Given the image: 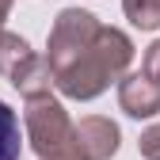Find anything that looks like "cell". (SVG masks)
<instances>
[{
	"instance_id": "obj_1",
	"label": "cell",
	"mask_w": 160,
	"mask_h": 160,
	"mask_svg": "<svg viewBox=\"0 0 160 160\" xmlns=\"http://www.w3.org/2000/svg\"><path fill=\"white\" fill-rule=\"evenodd\" d=\"M133 61V42L126 31L118 27H107L99 23L95 38L80 50L76 57H69L65 65L53 69V88L69 95V99H80V103H88V99L103 95L111 88V80H118Z\"/></svg>"
},
{
	"instance_id": "obj_2",
	"label": "cell",
	"mask_w": 160,
	"mask_h": 160,
	"mask_svg": "<svg viewBox=\"0 0 160 160\" xmlns=\"http://www.w3.org/2000/svg\"><path fill=\"white\" fill-rule=\"evenodd\" d=\"M23 141H31V149L38 156H50L57 149L72 145V118L61 107V99H53L50 92L27 95V107H23Z\"/></svg>"
},
{
	"instance_id": "obj_3",
	"label": "cell",
	"mask_w": 160,
	"mask_h": 160,
	"mask_svg": "<svg viewBox=\"0 0 160 160\" xmlns=\"http://www.w3.org/2000/svg\"><path fill=\"white\" fill-rule=\"evenodd\" d=\"M99 31V19L84 8H61L50 27V38H46V61H50V72L57 65H65L69 57H76Z\"/></svg>"
},
{
	"instance_id": "obj_4",
	"label": "cell",
	"mask_w": 160,
	"mask_h": 160,
	"mask_svg": "<svg viewBox=\"0 0 160 160\" xmlns=\"http://www.w3.org/2000/svg\"><path fill=\"white\" fill-rule=\"evenodd\" d=\"M72 145L84 160H111L122 145V130L103 114H88L80 122H72Z\"/></svg>"
},
{
	"instance_id": "obj_5",
	"label": "cell",
	"mask_w": 160,
	"mask_h": 160,
	"mask_svg": "<svg viewBox=\"0 0 160 160\" xmlns=\"http://www.w3.org/2000/svg\"><path fill=\"white\" fill-rule=\"evenodd\" d=\"M118 107L130 118H156L160 114V84L145 72L118 76Z\"/></svg>"
},
{
	"instance_id": "obj_6",
	"label": "cell",
	"mask_w": 160,
	"mask_h": 160,
	"mask_svg": "<svg viewBox=\"0 0 160 160\" xmlns=\"http://www.w3.org/2000/svg\"><path fill=\"white\" fill-rule=\"evenodd\" d=\"M8 84L19 92V95H38V92H50L53 88V72H50V61H46V57L42 53H31L27 57V61L23 65H19L12 76H8Z\"/></svg>"
},
{
	"instance_id": "obj_7",
	"label": "cell",
	"mask_w": 160,
	"mask_h": 160,
	"mask_svg": "<svg viewBox=\"0 0 160 160\" xmlns=\"http://www.w3.org/2000/svg\"><path fill=\"white\" fill-rule=\"evenodd\" d=\"M23 152V130H19V114L0 99V160H19Z\"/></svg>"
},
{
	"instance_id": "obj_8",
	"label": "cell",
	"mask_w": 160,
	"mask_h": 160,
	"mask_svg": "<svg viewBox=\"0 0 160 160\" xmlns=\"http://www.w3.org/2000/svg\"><path fill=\"white\" fill-rule=\"evenodd\" d=\"M31 53H34V50H31V42H27L23 34H15V31H0V72H4V76H12Z\"/></svg>"
},
{
	"instance_id": "obj_9",
	"label": "cell",
	"mask_w": 160,
	"mask_h": 160,
	"mask_svg": "<svg viewBox=\"0 0 160 160\" xmlns=\"http://www.w3.org/2000/svg\"><path fill=\"white\" fill-rule=\"evenodd\" d=\"M122 12L137 31H156L160 27V0H122Z\"/></svg>"
},
{
	"instance_id": "obj_10",
	"label": "cell",
	"mask_w": 160,
	"mask_h": 160,
	"mask_svg": "<svg viewBox=\"0 0 160 160\" xmlns=\"http://www.w3.org/2000/svg\"><path fill=\"white\" fill-rule=\"evenodd\" d=\"M137 149H141V156H145V160H160V122H156V126H149V130L141 133Z\"/></svg>"
},
{
	"instance_id": "obj_11",
	"label": "cell",
	"mask_w": 160,
	"mask_h": 160,
	"mask_svg": "<svg viewBox=\"0 0 160 160\" xmlns=\"http://www.w3.org/2000/svg\"><path fill=\"white\" fill-rule=\"evenodd\" d=\"M141 72H145V76H152L156 84H160V38L145 50V57H141Z\"/></svg>"
},
{
	"instance_id": "obj_12",
	"label": "cell",
	"mask_w": 160,
	"mask_h": 160,
	"mask_svg": "<svg viewBox=\"0 0 160 160\" xmlns=\"http://www.w3.org/2000/svg\"><path fill=\"white\" fill-rule=\"evenodd\" d=\"M38 160H84L76 152V145H65V149H57V152H50V156H38Z\"/></svg>"
},
{
	"instance_id": "obj_13",
	"label": "cell",
	"mask_w": 160,
	"mask_h": 160,
	"mask_svg": "<svg viewBox=\"0 0 160 160\" xmlns=\"http://www.w3.org/2000/svg\"><path fill=\"white\" fill-rule=\"evenodd\" d=\"M12 15V0H0V31H4V19Z\"/></svg>"
}]
</instances>
